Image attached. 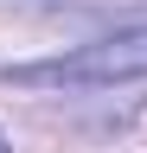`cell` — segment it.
<instances>
[{
	"instance_id": "2",
	"label": "cell",
	"mask_w": 147,
	"mask_h": 153,
	"mask_svg": "<svg viewBox=\"0 0 147 153\" xmlns=\"http://www.w3.org/2000/svg\"><path fill=\"white\" fill-rule=\"evenodd\" d=\"M0 153H7V140H0Z\"/></svg>"
},
{
	"instance_id": "1",
	"label": "cell",
	"mask_w": 147,
	"mask_h": 153,
	"mask_svg": "<svg viewBox=\"0 0 147 153\" xmlns=\"http://www.w3.org/2000/svg\"><path fill=\"white\" fill-rule=\"evenodd\" d=\"M0 83L13 89H122L147 83V26H109L96 38L32 64H0Z\"/></svg>"
}]
</instances>
